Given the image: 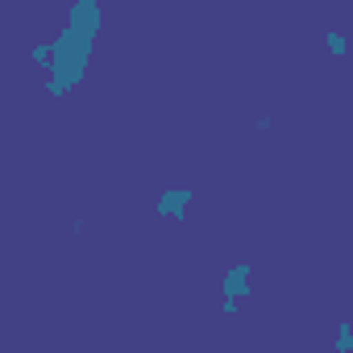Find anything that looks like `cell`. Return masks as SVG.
<instances>
[{"instance_id": "6da1fadb", "label": "cell", "mask_w": 353, "mask_h": 353, "mask_svg": "<svg viewBox=\"0 0 353 353\" xmlns=\"http://www.w3.org/2000/svg\"><path fill=\"white\" fill-rule=\"evenodd\" d=\"M188 204H192V192H170V196L158 200V212H162V216H174V212L188 208Z\"/></svg>"}]
</instances>
